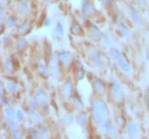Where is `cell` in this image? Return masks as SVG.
<instances>
[{"instance_id":"1","label":"cell","mask_w":149,"mask_h":139,"mask_svg":"<svg viewBox=\"0 0 149 139\" xmlns=\"http://www.w3.org/2000/svg\"><path fill=\"white\" fill-rule=\"evenodd\" d=\"M92 114L97 124H102L109 119V108L102 99H95L92 102Z\"/></svg>"},{"instance_id":"2","label":"cell","mask_w":149,"mask_h":139,"mask_svg":"<svg viewBox=\"0 0 149 139\" xmlns=\"http://www.w3.org/2000/svg\"><path fill=\"white\" fill-rule=\"evenodd\" d=\"M110 56L113 59V61L116 63V65L118 66V68L123 71L124 73H130L131 71V67L130 65L126 62L125 58L123 57V55L121 54V52L117 49H110Z\"/></svg>"},{"instance_id":"3","label":"cell","mask_w":149,"mask_h":139,"mask_svg":"<svg viewBox=\"0 0 149 139\" xmlns=\"http://www.w3.org/2000/svg\"><path fill=\"white\" fill-rule=\"evenodd\" d=\"M127 10H128L129 16H130L132 22L135 24L136 26H141L142 19H141V16H140V14H139V12L131 5H127Z\"/></svg>"},{"instance_id":"4","label":"cell","mask_w":149,"mask_h":139,"mask_svg":"<svg viewBox=\"0 0 149 139\" xmlns=\"http://www.w3.org/2000/svg\"><path fill=\"white\" fill-rule=\"evenodd\" d=\"M58 61H59V60H56V59L50 60V64H49L50 75L55 79L59 78V74H60V66H59Z\"/></svg>"},{"instance_id":"5","label":"cell","mask_w":149,"mask_h":139,"mask_svg":"<svg viewBox=\"0 0 149 139\" xmlns=\"http://www.w3.org/2000/svg\"><path fill=\"white\" fill-rule=\"evenodd\" d=\"M110 93H111V97H113L115 100H121L122 90L118 83H110Z\"/></svg>"},{"instance_id":"6","label":"cell","mask_w":149,"mask_h":139,"mask_svg":"<svg viewBox=\"0 0 149 139\" xmlns=\"http://www.w3.org/2000/svg\"><path fill=\"white\" fill-rule=\"evenodd\" d=\"M88 55H90V58L91 60L93 62V64L95 65V66L97 67H100L102 65V57L100 56V54L97 53V50L95 49V48L91 47L90 49L88 50Z\"/></svg>"},{"instance_id":"7","label":"cell","mask_w":149,"mask_h":139,"mask_svg":"<svg viewBox=\"0 0 149 139\" xmlns=\"http://www.w3.org/2000/svg\"><path fill=\"white\" fill-rule=\"evenodd\" d=\"M62 92H63V95L66 97H68V99H70V97H73V93H74L73 83L70 81H65L63 87H62Z\"/></svg>"},{"instance_id":"8","label":"cell","mask_w":149,"mask_h":139,"mask_svg":"<svg viewBox=\"0 0 149 139\" xmlns=\"http://www.w3.org/2000/svg\"><path fill=\"white\" fill-rule=\"evenodd\" d=\"M57 59L59 60V62H61L63 65H69L72 61V55L70 54L68 51H65V50H62L58 53Z\"/></svg>"},{"instance_id":"9","label":"cell","mask_w":149,"mask_h":139,"mask_svg":"<svg viewBox=\"0 0 149 139\" xmlns=\"http://www.w3.org/2000/svg\"><path fill=\"white\" fill-rule=\"evenodd\" d=\"M126 132H127V134H128V136H130V137H132V138H137L138 135H139L138 128L133 121H130V122L127 123Z\"/></svg>"},{"instance_id":"10","label":"cell","mask_w":149,"mask_h":139,"mask_svg":"<svg viewBox=\"0 0 149 139\" xmlns=\"http://www.w3.org/2000/svg\"><path fill=\"white\" fill-rule=\"evenodd\" d=\"M93 85L95 90L97 93L102 95V93L104 92L105 88H104V83H103L102 80H100V79H95L93 81Z\"/></svg>"},{"instance_id":"11","label":"cell","mask_w":149,"mask_h":139,"mask_svg":"<svg viewBox=\"0 0 149 139\" xmlns=\"http://www.w3.org/2000/svg\"><path fill=\"white\" fill-rule=\"evenodd\" d=\"M88 29L90 31V34L93 36V38H95V40H98L100 38H102V33H100V29L97 27L95 25H93V24L88 22Z\"/></svg>"},{"instance_id":"12","label":"cell","mask_w":149,"mask_h":139,"mask_svg":"<svg viewBox=\"0 0 149 139\" xmlns=\"http://www.w3.org/2000/svg\"><path fill=\"white\" fill-rule=\"evenodd\" d=\"M116 25H117V28H118V30L121 32V34L123 35V37H125V38H130V35H131V33H130V30L128 29V28L126 27V25L124 24L122 21L120 20H118V21H116Z\"/></svg>"},{"instance_id":"13","label":"cell","mask_w":149,"mask_h":139,"mask_svg":"<svg viewBox=\"0 0 149 139\" xmlns=\"http://www.w3.org/2000/svg\"><path fill=\"white\" fill-rule=\"evenodd\" d=\"M93 4L91 2V0H83L81 1V11L85 15H88V14L92 13L93 12Z\"/></svg>"},{"instance_id":"14","label":"cell","mask_w":149,"mask_h":139,"mask_svg":"<svg viewBox=\"0 0 149 139\" xmlns=\"http://www.w3.org/2000/svg\"><path fill=\"white\" fill-rule=\"evenodd\" d=\"M18 88V81L14 78H6V88L10 92H14Z\"/></svg>"},{"instance_id":"15","label":"cell","mask_w":149,"mask_h":139,"mask_svg":"<svg viewBox=\"0 0 149 139\" xmlns=\"http://www.w3.org/2000/svg\"><path fill=\"white\" fill-rule=\"evenodd\" d=\"M71 33L74 36H79L81 34V27L80 25V23L76 20H73V22L71 24V28H70Z\"/></svg>"},{"instance_id":"16","label":"cell","mask_w":149,"mask_h":139,"mask_svg":"<svg viewBox=\"0 0 149 139\" xmlns=\"http://www.w3.org/2000/svg\"><path fill=\"white\" fill-rule=\"evenodd\" d=\"M36 99H38V101H39L40 104H47L48 101V95L47 93L44 92V90H38L37 92H36Z\"/></svg>"},{"instance_id":"17","label":"cell","mask_w":149,"mask_h":139,"mask_svg":"<svg viewBox=\"0 0 149 139\" xmlns=\"http://www.w3.org/2000/svg\"><path fill=\"white\" fill-rule=\"evenodd\" d=\"M14 69H15V64L12 61L11 59H7L4 63V71L6 72L7 74H11L13 73Z\"/></svg>"},{"instance_id":"18","label":"cell","mask_w":149,"mask_h":139,"mask_svg":"<svg viewBox=\"0 0 149 139\" xmlns=\"http://www.w3.org/2000/svg\"><path fill=\"white\" fill-rule=\"evenodd\" d=\"M15 46H16V49L19 50V51H20V50H23L24 48L27 46V41H26L25 38H23V37L18 38L15 42Z\"/></svg>"},{"instance_id":"19","label":"cell","mask_w":149,"mask_h":139,"mask_svg":"<svg viewBox=\"0 0 149 139\" xmlns=\"http://www.w3.org/2000/svg\"><path fill=\"white\" fill-rule=\"evenodd\" d=\"M28 114H29V116H30L31 118H32L34 121L39 122V121L41 120L40 114L38 113V112H36V111H35V108H32V107H31L30 109H28Z\"/></svg>"},{"instance_id":"20","label":"cell","mask_w":149,"mask_h":139,"mask_svg":"<svg viewBox=\"0 0 149 139\" xmlns=\"http://www.w3.org/2000/svg\"><path fill=\"white\" fill-rule=\"evenodd\" d=\"M77 123L79 124V125L81 126V127H84V126L86 125V114L84 113V112H81V113L79 114L78 116H77Z\"/></svg>"},{"instance_id":"21","label":"cell","mask_w":149,"mask_h":139,"mask_svg":"<svg viewBox=\"0 0 149 139\" xmlns=\"http://www.w3.org/2000/svg\"><path fill=\"white\" fill-rule=\"evenodd\" d=\"M4 111H5V115H6L7 118L14 119L16 117V113H17V111H15L14 108H12V107H10V106H7Z\"/></svg>"},{"instance_id":"22","label":"cell","mask_w":149,"mask_h":139,"mask_svg":"<svg viewBox=\"0 0 149 139\" xmlns=\"http://www.w3.org/2000/svg\"><path fill=\"white\" fill-rule=\"evenodd\" d=\"M16 24H17V19H16L15 16H8L6 18V26L8 28L15 27Z\"/></svg>"},{"instance_id":"23","label":"cell","mask_w":149,"mask_h":139,"mask_svg":"<svg viewBox=\"0 0 149 139\" xmlns=\"http://www.w3.org/2000/svg\"><path fill=\"white\" fill-rule=\"evenodd\" d=\"M107 133L109 134L110 137H114V136L116 135L117 130H116L115 126L112 123H109V124H107Z\"/></svg>"},{"instance_id":"24","label":"cell","mask_w":149,"mask_h":139,"mask_svg":"<svg viewBox=\"0 0 149 139\" xmlns=\"http://www.w3.org/2000/svg\"><path fill=\"white\" fill-rule=\"evenodd\" d=\"M38 130H39L41 137H46V136L48 135V128L45 124L40 123L39 126H38Z\"/></svg>"},{"instance_id":"25","label":"cell","mask_w":149,"mask_h":139,"mask_svg":"<svg viewBox=\"0 0 149 139\" xmlns=\"http://www.w3.org/2000/svg\"><path fill=\"white\" fill-rule=\"evenodd\" d=\"M73 100H74V106H76L77 108H83V107H84V104H83V101H81L80 95H78L76 93V95L73 97Z\"/></svg>"},{"instance_id":"26","label":"cell","mask_w":149,"mask_h":139,"mask_svg":"<svg viewBox=\"0 0 149 139\" xmlns=\"http://www.w3.org/2000/svg\"><path fill=\"white\" fill-rule=\"evenodd\" d=\"M10 132H11L12 137H15V138H21V137H22V132H21V130H20V128H19V127L10 129Z\"/></svg>"},{"instance_id":"27","label":"cell","mask_w":149,"mask_h":139,"mask_svg":"<svg viewBox=\"0 0 149 139\" xmlns=\"http://www.w3.org/2000/svg\"><path fill=\"white\" fill-rule=\"evenodd\" d=\"M56 33L59 34V36H64V26L61 22H57L56 27H55Z\"/></svg>"},{"instance_id":"28","label":"cell","mask_w":149,"mask_h":139,"mask_svg":"<svg viewBox=\"0 0 149 139\" xmlns=\"http://www.w3.org/2000/svg\"><path fill=\"white\" fill-rule=\"evenodd\" d=\"M28 102H29L30 107H32V108H36L38 104H39V101H38V99H36V97H30L28 99Z\"/></svg>"},{"instance_id":"29","label":"cell","mask_w":149,"mask_h":139,"mask_svg":"<svg viewBox=\"0 0 149 139\" xmlns=\"http://www.w3.org/2000/svg\"><path fill=\"white\" fill-rule=\"evenodd\" d=\"M102 43L105 45L107 47H110V45H111V39H110V37L109 35L107 34H102Z\"/></svg>"},{"instance_id":"30","label":"cell","mask_w":149,"mask_h":139,"mask_svg":"<svg viewBox=\"0 0 149 139\" xmlns=\"http://www.w3.org/2000/svg\"><path fill=\"white\" fill-rule=\"evenodd\" d=\"M86 76V72L83 68L77 69V79L78 80H83Z\"/></svg>"},{"instance_id":"31","label":"cell","mask_w":149,"mask_h":139,"mask_svg":"<svg viewBox=\"0 0 149 139\" xmlns=\"http://www.w3.org/2000/svg\"><path fill=\"white\" fill-rule=\"evenodd\" d=\"M29 30H30V24H28V23L23 24V25L19 28V32L22 33V34H26L27 32H29Z\"/></svg>"},{"instance_id":"32","label":"cell","mask_w":149,"mask_h":139,"mask_svg":"<svg viewBox=\"0 0 149 139\" xmlns=\"http://www.w3.org/2000/svg\"><path fill=\"white\" fill-rule=\"evenodd\" d=\"M39 71H40L41 75L44 76H48V74H49V72H48V68H47L46 66H45V65H43V64L39 65Z\"/></svg>"},{"instance_id":"33","label":"cell","mask_w":149,"mask_h":139,"mask_svg":"<svg viewBox=\"0 0 149 139\" xmlns=\"http://www.w3.org/2000/svg\"><path fill=\"white\" fill-rule=\"evenodd\" d=\"M19 6H20V10L21 11H25L28 10V1L27 0H21L20 2H19Z\"/></svg>"},{"instance_id":"34","label":"cell","mask_w":149,"mask_h":139,"mask_svg":"<svg viewBox=\"0 0 149 139\" xmlns=\"http://www.w3.org/2000/svg\"><path fill=\"white\" fill-rule=\"evenodd\" d=\"M29 132H30V135L32 136L33 138H37V137H39V136H40L39 130H37V129H35V128H31Z\"/></svg>"},{"instance_id":"35","label":"cell","mask_w":149,"mask_h":139,"mask_svg":"<svg viewBox=\"0 0 149 139\" xmlns=\"http://www.w3.org/2000/svg\"><path fill=\"white\" fill-rule=\"evenodd\" d=\"M16 118L18 121H22L24 119V112L21 109L17 110V113H16Z\"/></svg>"},{"instance_id":"36","label":"cell","mask_w":149,"mask_h":139,"mask_svg":"<svg viewBox=\"0 0 149 139\" xmlns=\"http://www.w3.org/2000/svg\"><path fill=\"white\" fill-rule=\"evenodd\" d=\"M64 120L67 124H72L74 122V117L72 115H67V116H65Z\"/></svg>"},{"instance_id":"37","label":"cell","mask_w":149,"mask_h":139,"mask_svg":"<svg viewBox=\"0 0 149 139\" xmlns=\"http://www.w3.org/2000/svg\"><path fill=\"white\" fill-rule=\"evenodd\" d=\"M51 23H52L51 19L46 18V19H45V21H44V26H45V27H50V26H51Z\"/></svg>"},{"instance_id":"38","label":"cell","mask_w":149,"mask_h":139,"mask_svg":"<svg viewBox=\"0 0 149 139\" xmlns=\"http://www.w3.org/2000/svg\"><path fill=\"white\" fill-rule=\"evenodd\" d=\"M1 102L2 104H5L6 105L8 104V99H7V97H4L3 93H1Z\"/></svg>"},{"instance_id":"39","label":"cell","mask_w":149,"mask_h":139,"mask_svg":"<svg viewBox=\"0 0 149 139\" xmlns=\"http://www.w3.org/2000/svg\"><path fill=\"white\" fill-rule=\"evenodd\" d=\"M140 4H145L146 3V0H137Z\"/></svg>"},{"instance_id":"40","label":"cell","mask_w":149,"mask_h":139,"mask_svg":"<svg viewBox=\"0 0 149 139\" xmlns=\"http://www.w3.org/2000/svg\"><path fill=\"white\" fill-rule=\"evenodd\" d=\"M146 58H147V61H148V63H149V51L146 52Z\"/></svg>"}]
</instances>
